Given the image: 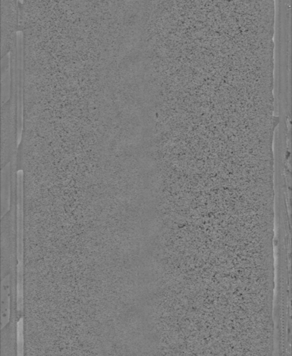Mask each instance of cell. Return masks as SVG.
<instances>
[{"label": "cell", "instance_id": "2", "mask_svg": "<svg viewBox=\"0 0 292 356\" xmlns=\"http://www.w3.org/2000/svg\"><path fill=\"white\" fill-rule=\"evenodd\" d=\"M11 315V277L10 273L2 279L1 330L10 323Z\"/></svg>", "mask_w": 292, "mask_h": 356}, {"label": "cell", "instance_id": "3", "mask_svg": "<svg viewBox=\"0 0 292 356\" xmlns=\"http://www.w3.org/2000/svg\"><path fill=\"white\" fill-rule=\"evenodd\" d=\"M17 330H18V335H17V337H18V351H23V343H24V341H23V339H24V337H23V318L21 317L20 320L18 321V327H17Z\"/></svg>", "mask_w": 292, "mask_h": 356}, {"label": "cell", "instance_id": "1", "mask_svg": "<svg viewBox=\"0 0 292 356\" xmlns=\"http://www.w3.org/2000/svg\"><path fill=\"white\" fill-rule=\"evenodd\" d=\"M12 98L4 104L2 108V167L4 168L12 159L15 151L14 113Z\"/></svg>", "mask_w": 292, "mask_h": 356}]
</instances>
